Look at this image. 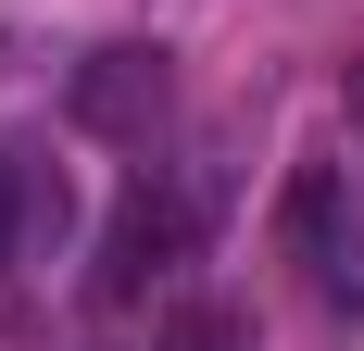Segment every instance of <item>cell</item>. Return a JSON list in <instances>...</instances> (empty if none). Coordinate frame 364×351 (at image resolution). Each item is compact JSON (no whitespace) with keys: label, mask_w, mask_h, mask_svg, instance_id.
I'll list each match as a JSON object with an SVG mask.
<instances>
[{"label":"cell","mask_w":364,"mask_h":351,"mask_svg":"<svg viewBox=\"0 0 364 351\" xmlns=\"http://www.w3.org/2000/svg\"><path fill=\"white\" fill-rule=\"evenodd\" d=\"M176 113V63L151 50V38H113V50H88L75 63V126L88 139H126V151H151V126Z\"/></svg>","instance_id":"6da1fadb"},{"label":"cell","mask_w":364,"mask_h":351,"mask_svg":"<svg viewBox=\"0 0 364 351\" xmlns=\"http://www.w3.org/2000/svg\"><path fill=\"white\" fill-rule=\"evenodd\" d=\"M289 239L301 264H314V301H339V314H364V213L339 201V176H289Z\"/></svg>","instance_id":"277c9868"},{"label":"cell","mask_w":364,"mask_h":351,"mask_svg":"<svg viewBox=\"0 0 364 351\" xmlns=\"http://www.w3.org/2000/svg\"><path fill=\"white\" fill-rule=\"evenodd\" d=\"M352 126H364V63H352Z\"/></svg>","instance_id":"8992f818"},{"label":"cell","mask_w":364,"mask_h":351,"mask_svg":"<svg viewBox=\"0 0 364 351\" xmlns=\"http://www.w3.org/2000/svg\"><path fill=\"white\" fill-rule=\"evenodd\" d=\"M151 351H252V326H239V314H214V301H188V314L164 326Z\"/></svg>","instance_id":"5b68a950"},{"label":"cell","mask_w":364,"mask_h":351,"mask_svg":"<svg viewBox=\"0 0 364 351\" xmlns=\"http://www.w3.org/2000/svg\"><path fill=\"white\" fill-rule=\"evenodd\" d=\"M188 276V201L176 188H126L101 226V301H151Z\"/></svg>","instance_id":"7a4b0ae2"},{"label":"cell","mask_w":364,"mask_h":351,"mask_svg":"<svg viewBox=\"0 0 364 351\" xmlns=\"http://www.w3.org/2000/svg\"><path fill=\"white\" fill-rule=\"evenodd\" d=\"M75 239V188H63V163L50 151H0V288H13V264H50V251Z\"/></svg>","instance_id":"3957f363"}]
</instances>
